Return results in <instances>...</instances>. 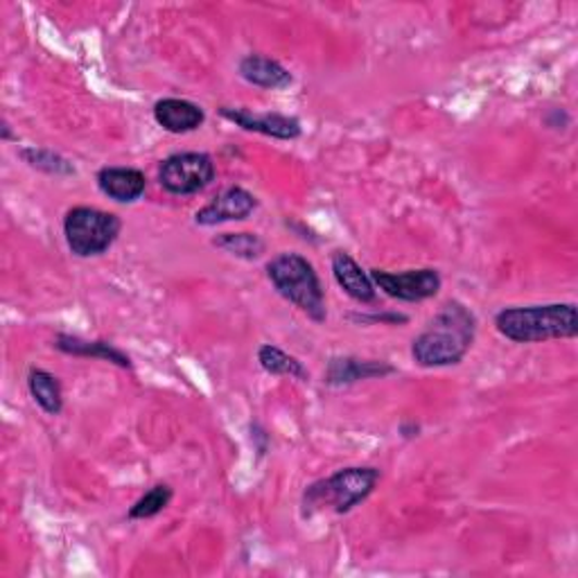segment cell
Returning <instances> with one entry per match:
<instances>
[{"mask_svg":"<svg viewBox=\"0 0 578 578\" xmlns=\"http://www.w3.org/2000/svg\"><path fill=\"white\" fill-rule=\"evenodd\" d=\"M477 335V316L458 301H448L429 326L414 339L412 357L423 368H443L464 362Z\"/></svg>","mask_w":578,"mask_h":578,"instance_id":"cell-1","label":"cell"},{"mask_svg":"<svg viewBox=\"0 0 578 578\" xmlns=\"http://www.w3.org/2000/svg\"><path fill=\"white\" fill-rule=\"evenodd\" d=\"M495 326L502 337L515 343L574 339L578 335V312L574 303L504 307L495 314Z\"/></svg>","mask_w":578,"mask_h":578,"instance_id":"cell-2","label":"cell"},{"mask_svg":"<svg viewBox=\"0 0 578 578\" xmlns=\"http://www.w3.org/2000/svg\"><path fill=\"white\" fill-rule=\"evenodd\" d=\"M382 479L380 468H343L330 477H324L305 488L301 506L303 517H312L316 513H351L355 506L366 502L370 493Z\"/></svg>","mask_w":578,"mask_h":578,"instance_id":"cell-3","label":"cell"},{"mask_svg":"<svg viewBox=\"0 0 578 578\" xmlns=\"http://www.w3.org/2000/svg\"><path fill=\"white\" fill-rule=\"evenodd\" d=\"M267 278L285 301L305 312L312 322H326L328 310L324 287L307 257L289 251L278 253L267 263Z\"/></svg>","mask_w":578,"mask_h":578,"instance_id":"cell-4","label":"cell"},{"mask_svg":"<svg viewBox=\"0 0 578 578\" xmlns=\"http://www.w3.org/2000/svg\"><path fill=\"white\" fill-rule=\"evenodd\" d=\"M121 230L123 222L118 215L91 206H75L64 217L66 244L77 257H96L106 253L118 240Z\"/></svg>","mask_w":578,"mask_h":578,"instance_id":"cell-5","label":"cell"},{"mask_svg":"<svg viewBox=\"0 0 578 578\" xmlns=\"http://www.w3.org/2000/svg\"><path fill=\"white\" fill-rule=\"evenodd\" d=\"M217 167L204 152H181L167 156L159 167V184L169 194H197L215 181Z\"/></svg>","mask_w":578,"mask_h":578,"instance_id":"cell-6","label":"cell"},{"mask_svg":"<svg viewBox=\"0 0 578 578\" xmlns=\"http://www.w3.org/2000/svg\"><path fill=\"white\" fill-rule=\"evenodd\" d=\"M368 274H370V280L375 282V287L382 289L387 297L404 301V303H420V301L437 297L441 285H443L441 274L431 267L410 269V272H402V274L370 269Z\"/></svg>","mask_w":578,"mask_h":578,"instance_id":"cell-7","label":"cell"},{"mask_svg":"<svg viewBox=\"0 0 578 578\" xmlns=\"http://www.w3.org/2000/svg\"><path fill=\"white\" fill-rule=\"evenodd\" d=\"M219 115L224 121L242 127L244 131H255L276 140H297L301 136V123L294 115L282 113H253L251 109L222 106Z\"/></svg>","mask_w":578,"mask_h":578,"instance_id":"cell-8","label":"cell"},{"mask_svg":"<svg viewBox=\"0 0 578 578\" xmlns=\"http://www.w3.org/2000/svg\"><path fill=\"white\" fill-rule=\"evenodd\" d=\"M257 209V199L249 190L234 186L222 190L213 197L204 209L194 213V222L199 226H217L224 222H240L247 219Z\"/></svg>","mask_w":578,"mask_h":578,"instance_id":"cell-9","label":"cell"},{"mask_svg":"<svg viewBox=\"0 0 578 578\" xmlns=\"http://www.w3.org/2000/svg\"><path fill=\"white\" fill-rule=\"evenodd\" d=\"M330 265H332V276L337 285L353 301L364 303V305L378 301V287H375V282L370 280V274L362 269V265L351 253L335 251Z\"/></svg>","mask_w":578,"mask_h":578,"instance_id":"cell-10","label":"cell"},{"mask_svg":"<svg viewBox=\"0 0 578 578\" xmlns=\"http://www.w3.org/2000/svg\"><path fill=\"white\" fill-rule=\"evenodd\" d=\"M395 366L385 360H360V357H332L326 370V385L345 387L360 380H375L393 375Z\"/></svg>","mask_w":578,"mask_h":578,"instance_id":"cell-11","label":"cell"},{"mask_svg":"<svg viewBox=\"0 0 578 578\" xmlns=\"http://www.w3.org/2000/svg\"><path fill=\"white\" fill-rule=\"evenodd\" d=\"M96 181L98 188L118 204H134L148 190V177L136 167H102Z\"/></svg>","mask_w":578,"mask_h":578,"instance_id":"cell-12","label":"cell"},{"mask_svg":"<svg viewBox=\"0 0 578 578\" xmlns=\"http://www.w3.org/2000/svg\"><path fill=\"white\" fill-rule=\"evenodd\" d=\"M154 121L169 134H190L206 123V113L190 100L163 98L154 104Z\"/></svg>","mask_w":578,"mask_h":578,"instance_id":"cell-13","label":"cell"},{"mask_svg":"<svg viewBox=\"0 0 578 578\" xmlns=\"http://www.w3.org/2000/svg\"><path fill=\"white\" fill-rule=\"evenodd\" d=\"M54 349L62 351L66 355H73V357H93V360H102V362H109L113 366L118 368H131V357L127 353H123L121 349H115L113 343L109 341H102V339H96V341H89V339H81L77 335H66V332H60L54 337Z\"/></svg>","mask_w":578,"mask_h":578,"instance_id":"cell-14","label":"cell"},{"mask_svg":"<svg viewBox=\"0 0 578 578\" xmlns=\"http://www.w3.org/2000/svg\"><path fill=\"white\" fill-rule=\"evenodd\" d=\"M240 77L260 89H272V91H282L289 84L294 81L292 73H289L280 62L272 60L265 54H247L238 64Z\"/></svg>","mask_w":578,"mask_h":578,"instance_id":"cell-15","label":"cell"},{"mask_svg":"<svg viewBox=\"0 0 578 578\" xmlns=\"http://www.w3.org/2000/svg\"><path fill=\"white\" fill-rule=\"evenodd\" d=\"M27 389H30V395L48 416H60L64 412V389L52 373L43 368H30V373H27Z\"/></svg>","mask_w":578,"mask_h":578,"instance_id":"cell-16","label":"cell"},{"mask_svg":"<svg viewBox=\"0 0 578 578\" xmlns=\"http://www.w3.org/2000/svg\"><path fill=\"white\" fill-rule=\"evenodd\" d=\"M257 362H260V366H263V370H267L269 375H285V378H297L301 382L307 380V370H305L303 362H299L294 355L285 353L274 343L260 345Z\"/></svg>","mask_w":578,"mask_h":578,"instance_id":"cell-17","label":"cell"},{"mask_svg":"<svg viewBox=\"0 0 578 578\" xmlns=\"http://www.w3.org/2000/svg\"><path fill=\"white\" fill-rule=\"evenodd\" d=\"M18 156L30 167L46 172V175L50 177H73L75 175V165L68 159L46 148H23Z\"/></svg>","mask_w":578,"mask_h":578,"instance_id":"cell-18","label":"cell"},{"mask_svg":"<svg viewBox=\"0 0 578 578\" xmlns=\"http://www.w3.org/2000/svg\"><path fill=\"white\" fill-rule=\"evenodd\" d=\"M172 498H175V490H172L167 483H156L140 500L134 502V506L129 508L127 517L129 519H150V517H156L159 513H163L167 508V504L172 502Z\"/></svg>","mask_w":578,"mask_h":578,"instance_id":"cell-19","label":"cell"},{"mask_svg":"<svg viewBox=\"0 0 578 578\" xmlns=\"http://www.w3.org/2000/svg\"><path fill=\"white\" fill-rule=\"evenodd\" d=\"M213 244L240 260H257L265 253V242L255 234H222L213 240Z\"/></svg>","mask_w":578,"mask_h":578,"instance_id":"cell-20","label":"cell"},{"mask_svg":"<svg viewBox=\"0 0 578 578\" xmlns=\"http://www.w3.org/2000/svg\"><path fill=\"white\" fill-rule=\"evenodd\" d=\"M351 319L360 322V324H391V326H398V324H407L410 319L400 312H385V314H353Z\"/></svg>","mask_w":578,"mask_h":578,"instance_id":"cell-21","label":"cell"},{"mask_svg":"<svg viewBox=\"0 0 578 578\" xmlns=\"http://www.w3.org/2000/svg\"><path fill=\"white\" fill-rule=\"evenodd\" d=\"M400 437L402 439H407V441H412V439H416L418 437V434H420V425H416L414 420H404L402 425H400Z\"/></svg>","mask_w":578,"mask_h":578,"instance_id":"cell-22","label":"cell"},{"mask_svg":"<svg viewBox=\"0 0 578 578\" xmlns=\"http://www.w3.org/2000/svg\"><path fill=\"white\" fill-rule=\"evenodd\" d=\"M0 136H3V140H14L12 136V129H10V123L3 121V125H0Z\"/></svg>","mask_w":578,"mask_h":578,"instance_id":"cell-23","label":"cell"}]
</instances>
